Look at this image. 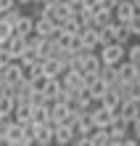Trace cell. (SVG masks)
<instances>
[{
    "mask_svg": "<svg viewBox=\"0 0 140 146\" xmlns=\"http://www.w3.org/2000/svg\"><path fill=\"white\" fill-rule=\"evenodd\" d=\"M116 114L124 119V122L129 125L132 119L140 114V101H132V98H122V104H119V109H116Z\"/></svg>",
    "mask_w": 140,
    "mask_h": 146,
    "instance_id": "obj_9",
    "label": "cell"
},
{
    "mask_svg": "<svg viewBox=\"0 0 140 146\" xmlns=\"http://www.w3.org/2000/svg\"><path fill=\"white\" fill-rule=\"evenodd\" d=\"M32 141L37 146H50V143H53V125H50V122H34Z\"/></svg>",
    "mask_w": 140,
    "mask_h": 146,
    "instance_id": "obj_8",
    "label": "cell"
},
{
    "mask_svg": "<svg viewBox=\"0 0 140 146\" xmlns=\"http://www.w3.org/2000/svg\"><path fill=\"white\" fill-rule=\"evenodd\" d=\"M40 93L45 96L48 104H50V101H61V98H64V82H61V77H48Z\"/></svg>",
    "mask_w": 140,
    "mask_h": 146,
    "instance_id": "obj_6",
    "label": "cell"
},
{
    "mask_svg": "<svg viewBox=\"0 0 140 146\" xmlns=\"http://www.w3.org/2000/svg\"><path fill=\"white\" fill-rule=\"evenodd\" d=\"M40 66H42V74L45 77H61V72H64V64H61L56 56H42Z\"/></svg>",
    "mask_w": 140,
    "mask_h": 146,
    "instance_id": "obj_13",
    "label": "cell"
},
{
    "mask_svg": "<svg viewBox=\"0 0 140 146\" xmlns=\"http://www.w3.org/2000/svg\"><path fill=\"white\" fill-rule=\"evenodd\" d=\"M48 117H50V104L32 106V122H48Z\"/></svg>",
    "mask_w": 140,
    "mask_h": 146,
    "instance_id": "obj_23",
    "label": "cell"
},
{
    "mask_svg": "<svg viewBox=\"0 0 140 146\" xmlns=\"http://www.w3.org/2000/svg\"><path fill=\"white\" fill-rule=\"evenodd\" d=\"M42 13H45V16H50V19H53V21L58 24V27H61V24H64V21L69 19V16H74V13H72V8H69V3H66V0H58V3H53V5H48V8H45V11H42Z\"/></svg>",
    "mask_w": 140,
    "mask_h": 146,
    "instance_id": "obj_7",
    "label": "cell"
},
{
    "mask_svg": "<svg viewBox=\"0 0 140 146\" xmlns=\"http://www.w3.org/2000/svg\"><path fill=\"white\" fill-rule=\"evenodd\" d=\"M132 3H135V8H137V11H140V0H132Z\"/></svg>",
    "mask_w": 140,
    "mask_h": 146,
    "instance_id": "obj_34",
    "label": "cell"
},
{
    "mask_svg": "<svg viewBox=\"0 0 140 146\" xmlns=\"http://www.w3.org/2000/svg\"><path fill=\"white\" fill-rule=\"evenodd\" d=\"M72 117H74V111H72V106H69L66 101H50V117H48L50 125L72 122Z\"/></svg>",
    "mask_w": 140,
    "mask_h": 146,
    "instance_id": "obj_4",
    "label": "cell"
},
{
    "mask_svg": "<svg viewBox=\"0 0 140 146\" xmlns=\"http://www.w3.org/2000/svg\"><path fill=\"white\" fill-rule=\"evenodd\" d=\"M80 40L85 50H98V35H95V27H85L80 29Z\"/></svg>",
    "mask_w": 140,
    "mask_h": 146,
    "instance_id": "obj_19",
    "label": "cell"
},
{
    "mask_svg": "<svg viewBox=\"0 0 140 146\" xmlns=\"http://www.w3.org/2000/svg\"><path fill=\"white\" fill-rule=\"evenodd\" d=\"M13 5H16V0H0V13L8 11V8H13Z\"/></svg>",
    "mask_w": 140,
    "mask_h": 146,
    "instance_id": "obj_31",
    "label": "cell"
},
{
    "mask_svg": "<svg viewBox=\"0 0 140 146\" xmlns=\"http://www.w3.org/2000/svg\"><path fill=\"white\" fill-rule=\"evenodd\" d=\"M3 88H5V82H3V77H0V90H3Z\"/></svg>",
    "mask_w": 140,
    "mask_h": 146,
    "instance_id": "obj_35",
    "label": "cell"
},
{
    "mask_svg": "<svg viewBox=\"0 0 140 146\" xmlns=\"http://www.w3.org/2000/svg\"><path fill=\"white\" fill-rule=\"evenodd\" d=\"M61 29H66V32H80L82 24H80V19H77V16H69V19L61 24Z\"/></svg>",
    "mask_w": 140,
    "mask_h": 146,
    "instance_id": "obj_27",
    "label": "cell"
},
{
    "mask_svg": "<svg viewBox=\"0 0 140 146\" xmlns=\"http://www.w3.org/2000/svg\"><path fill=\"white\" fill-rule=\"evenodd\" d=\"M5 45H8V53H11V58H13V61H19L21 53L27 50V37H21V35H11V37L5 40Z\"/></svg>",
    "mask_w": 140,
    "mask_h": 146,
    "instance_id": "obj_15",
    "label": "cell"
},
{
    "mask_svg": "<svg viewBox=\"0 0 140 146\" xmlns=\"http://www.w3.org/2000/svg\"><path fill=\"white\" fill-rule=\"evenodd\" d=\"M124 50H127V45H122V42H116V40L101 45L98 48L101 64H119V61H124Z\"/></svg>",
    "mask_w": 140,
    "mask_h": 146,
    "instance_id": "obj_1",
    "label": "cell"
},
{
    "mask_svg": "<svg viewBox=\"0 0 140 146\" xmlns=\"http://www.w3.org/2000/svg\"><path fill=\"white\" fill-rule=\"evenodd\" d=\"M19 125H27V122H32V104L29 101H19V104L13 106V114H11Z\"/></svg>",
    "mask_w": 140,
    "mask_h": 146,
    "instance_id": "obj_17",
    "label": "cell"
},
{
    "mask_svg": "<svg viewBox=\"0 0 140 146\" xmlns=\"http://www.w3.org/2000/svg\"><path fill=\"white\" fill-rule=\"evenodd\" d=\"M129 135H135V138L140 141V114L132 119V122H129Z\"/></svg>",
    "mask_w": 140,
    "mask_h": 146,
    "instance_id": "obj_30",
    "label": "cell"
},
{
    "mask_svg": "<svg viewBox=\"0 0 140 146\" xmlns=\"http://www.w3.org/2000/svg\"><path fill=\"white\" fill-rule=\"evenodd\" d=\"M58 29H61V27H58V24H56L53 19H50V16L40 13L37 19H34V29H32V32H34V35H40V37H45V40H48V37H56V35H58Z\"/></svg>",
    "mask_w": 140,
    "mask_h": 146,
    "instance_id": "obj_5",
    "label": "cell"
},
{
    "mask_svg": "<svg viewBox=\"0 0 140 146\" xmlns=\"http://www.w3.org/2000/svg\"><path fill=\"white\" fill-rule=\"evenodd\" d=\"M74 138V133H72V125L69 122H61V125H53V143L58 146H69Z\"/></svg>",
    "mask_w": 140,
    "mask_h": 146,
    "instance_id": "obj_14",
    "label": "cell"
},
{
    "mask_svg": "<svg viewBox=\"0 0 140 146\" xmlns=\"http://www.w3.org/2000/svg\"><path fill=\"white\" fill-rule=\"evenodd\" d=\"M106 88H108V85L103 82V80H101L98 74H95L93 80H90V82L85 85V90L90 93V98H93V101H101V96H103V93H106Z\"/></svg>",
    "mask_w": 140,
    "mask_h": 146,
    "instance_id": "obj_20",
    "label": "cell"
},
{
    "mask_svg": "<svg viewBox=\"0 0 140 146\" xmlns=\"http://www.w3.org/2000/svg\"><path fill=\"white\" fill-rule=\"evenodd\" d=\"M0 77H3V82L5 85H16L21 80V64L19 61H8L0 66Z\"/></svg>",
    "mask_w": 140,
    "mask_h": 146,
    "instance_id": "obj_11",
    "label": "cell"
},
{
    "mask_svg": "<svg viewBox=\"0 0 140 146\" xmlns=\"http://www.w3.org/2000/svg\"><path fill=\"white\" fill-rule=\"evenodd\" d=\"M19 16H21L19 5H13V8H8V11H3V13H0V19H3L5 24H11V27H13V24L19 21Z\"/></svg>",
    "mask_w": 140,
    "mask_h": 146,
    "instance_id": "obj_25",
    "label": "cell"
},
{
    "mask_svg": "<svg viewBox=\"0 0 140 146\" xmlns=\"http://www.w3.org/2000/svg\"><path fill=\"white\" fill-rule=\"evenodd\" d=\"M108 21H114V11L103 8V5H95L93 8V27H106Z\"/></svg>",
    "mask_w": 140,
    "mask_h": 146,
    "instance_id": "obj_18",
    "label": "cell"
},
{
    "mask_svg": "<svg viewBox=\"0 0 140 146\" xmlns=\"http://www.w3.org/2000/svg\"><path fill=\"white\" fill-rule=\"evenodd\" d=\"M111 114H114V111L106 109L103 104H93V106H90V117H93V125H95V127H108Z\"/></svg>",
    "mask_w": 140,
    "mask_h": 146,
    "instance_id": "obj_12",
    "label": "cell"
},
{
    "mask_svg": "<svg viewBox=\"0 0 140 146\" xmlns=\"http://www.w3.org/2000/svg\"><path fill=\"white\" fill-rule=\"evenodd\" d=\"M108 24H111V21H108ZM108 24H106V27H95V35H98V48L114 40V37H111V29H108Z\"/></svg>",
    "mask_w": 140,
    "mask_h": 146,
    "instance_id": "obj_26",
    "label": "cell"
},
{
    "mask_svg": "<svg viewBox=\"0 0 140 146\" xmlns=\"http://www.w3.org/2000/svg\"><path fill=\"white\" fill-rule=\"evenodd\" d=\"M32 29H34V19H32V16H27V13H21L19 21L13 24V35H21V37L32 35Z\"/></svg>",
    "mask_w": 140,
    "mask_h": 146,
    "instance_id": "obj_21",
    "label": "cell"
},
{
    "mask_svg": "<svg viewBox=\"0 0 140 146\" xmlns=\"http://www.w3.org/2000/svg\"><path fill=\"white\" fill-rule=\"evenodd\" d=\"M13 106H16V98L11 93L0 90V117H11L13 114Z\"/></svg>",
    "mask_w": 140,
    "mask_h": 146,
    "instance_id": "obj_22",
    "label": "cell"
},
{
    "mask_svg": "<svg viewBox=\"0 0 140 146\" xmlns=\"http://www.w3.org/2000/svg\"><path fill=\"white\" fill-rule=\"evenodd\" d=\"M124 58L129 64H135V66H140V42H132L129 45L127 42V50H124Z\"/></svg>",
    "mask_w": 140,
    "mask_h": 146,
    "instance_id": "obj_24",
    "label": "cell"
},
{
    "mask_svg": "<svg viewBox=\"0 0 140 146\" xmlns=\"http://www.w3.org/2000/svg\"><path fill=\"white\" fill-rule=\"evenodd\" d=\"M135 13H137V8H135L132 0H116V5H114V19H116V21L127 24Z\"/></svg>",
    "mask_w": 140,
    "mask_h": 146,
    "instance_id": "obj_10",
    "label": "cell"
},
{
    "mask_svg": "<svg viewBox=\"0 0 140 146\" xmlns=\"http://www.w3.org/2000/svg\"><path fill=\"white\" fill-rule=\"evenodd\" d=\"M77 69H80V72H93V74H98V69H101V56H98V50H80V53H77Z\"/></svg>",
    "mask_w": 140,
    "mask_h": 146,
    "instance_id": "obj_3",
    "label": "cell"
},
{
    "mask_svg": "<svg viewBox=\"0 0 140 146\" xmlns=\"http://www.w3.org/2000/svg\"><path fill=\"white\" fill-rule=\"evenodd\" d=\"M108 29H111V37L116 40V42H122V45H127L129 40H132V35H129V27L124 21H116L114 19L111 24H108Z\"/></svg>",
    "mask_w": 140,
    "mask_h": 146,
    "instance_id": "obj_16",
    "label": "cell"
},
{
    "mask_svg": "<svg viewBox=\"0 0 140 146\" xmlns=\"http://www.w3.org/2000/svg\"><path fill=\"white\" fill-rule=\"evenodd\" d=\"M135 80L140 82V66H137V69H135Z\"/></svg>",
    "mask_w": 140,
    "mask_h": 146,
    "instance_id": "obj_33",
    "label": "cell"
},
{
    "mask_svg": "<svg viewBox=\"0 0 140 146\" xmlns=\"http://www.w3.org/2000/svg\"><path fill=\"white\" fill-rule=\"evenodd\" d=\"M127 27H129V35H132V37H140V11L127 21Z\"/></svg>",
    "mask_w": 140,
    "mask_h": 146,
    "instance_id": "obj_28",
    "label": "cell"
},
{
    "mask_svg": "<svg viewBox=\"0 0 140 146\" xmlns=\"http://www.w3.org/2000/svg\"><path fill=\"white\" fill-rule=\"evenodd\" d=\"M16 5H32V0H16Z\"/></svg>",
    "mask_w": 140,
    "mask_h": 146,
    "instance_id": "obj_32",
    "label": "cell"
},
{
    "mask_svg": "<svg viewBox=\"0 0 140 146\" xmlns=\"http://www.w3.org/2000/svg\"><path fill=\"white\" fill-rule=\"evenodd\" d=\"M11 35H13V27H11V24H5L3 19H0V42H5Z\"/></svg>",
    "mask_w": 140,
    "mask_h": 146,
    "instance_id": "obj_29",
    "label": "cell"
},
{
    "mask_svg": "<svg viewBox=\"0 0 140 146\" xmlns=\"http://www.w3.org/2000/svg\"><path fill=\"white\" fill-rule=\"evenodd\" d=\"M3 146H32V138H29L27 133H24V125H19L16 119H11Z\"/></svg>",
    "mask_w": 140,
    "mask_h": 146,
    "instance_id": "obj_2",
    "label": "cell"
}]
</instances>
